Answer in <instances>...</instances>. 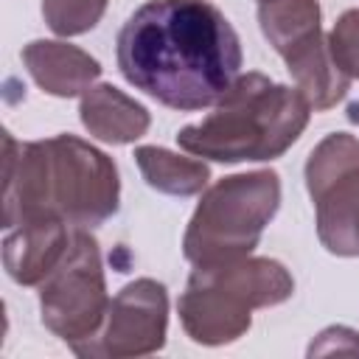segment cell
<instances>
[{
    "label": "cell",
    "mask_w": 359,
    "mask_h": 359,
    "mask_svg": "<svg viewBox=\"0 0 359 359\" xmlns=\"http://www.w3.org/2000/svg\"><path fill=\"white\" fill-rule=\"evenodd\" d=\"M123 79L180 112L213 107L241 76V42L208 0H149L118 31Z\"/></svg>",
    "instance_id": "6da1fadb"
},
{
    "label": "cell",
    "mask_w": 359,
    "mask_h": 359,
    "mask_svg": "<svg viewBox=\"0 0 359 359\" xmlns=\"http://www.w3.org/2000/svg\"><path fill=\"white\" fill-rule=\"evenodd\" d=\"M325 39H328V50H331L334 65L348 79H359V8L345 11L334 22V28Z\"/></svg>",
    "instance_id": "2e32d148"
},
{
    "label": "cell",
    "mask_w": 359,
    "mask_h": 359,
    "mask_svg": "<svg viewBox=\"0 0 359 359\" xmlns=\"http://www.w3.org/2000/svg\"><path fill=\"white\" fill-rule=\"evenodd\" d=\"M258 22L269 45L280 53H292L303 42L320 34V3L317 0H264Z\"/></svg>",
    "instance_id": "5bb4252c"
},
{
    "label": "cell",
    "mask_w": 359,
    "mask_h": 359,
    "mask_svg": "<svg viewBox=\"0 0 359 359\" xmlns=\"http://www.w3.org/2000/svg\"><path fill=\"white\" fill-rule=\"evenodd\" d=\"M278 205L280 180L269 168L219 180L202 194L188 222L182 238L185 258L194 266H210L250 255Z\"/></svg>",
    "instance_id": "5b68a950"
},
{
    "label": "cell",
    "mask_w": 359,
    "mask_h": 359,
    "mask_svg": "<svg viewBox=\"0 0 359 359\" xmlns=\"http://www.w3.org/2000/svg\"><path fill=\"white\" fill-rule=\"evenodd\" d=\"M294 280L272 258H236L196 266L180 294V323L199 345H227L250 331L252 311L289 300Z\"/></svg>",
    "instance_id": "277c9868"
},
{
    "label": "cell",
    "mask_w": 359,
    "mask_h": 359,
    "mask_svg": "<svg viewBox=\"0 0 359 359\" xmlns=\"http://www.w3.org/2000/svg\"><path fill=\"white\" fill-rule=\"evenodd\" d=\"M283 62L294 79V87L306 95L311 109H331L337 101L345 98L351 87V79L334 65L323 31L309 42H303L300 48H294L292 53H286Z\"/></svg>",
    "instance_id": "7c38bea8"
},
{
    "label": "cell",
    "mask_w": 359,
    "mask_h": 359,
    "mask_svg": "<svg viewBox=\"0 0 359 359\" xmlns=\"http://www.w3.org/2000/svg\"><path fill=\"white\" fill-rule=\"evenodd\" d=\"M31 79L56 98L84 95L101 76V65L81 48L53 39H34L22 48Z\"/></svg>",
    "instance_id": "30bf717a"
},
{
    "label": "cell",
    "mask_w": 359,
    "mask_h": 359,
    "mask_svg": "<svg viewBox=\"0 0 359 359\" xmlns=\"http://www.w3.org/2000/svg\"><path fill=\"white\" fill-rule=\"evenodd\" d=\"M3 227L56 213L70 227H98L118 213L115 163L76 135L17 143L3 132Z\"/></svg>",
    "instance_id": "7a4b0ae2"
},
{
    "label": "cell",
    "mask_w": 359,
    "mask_h": 359,
    "mask_svg": "<svg viewBox=\"0 0 359 359\" xmlns=\"http://www.w3.org/2000/svg\"><path fill=\"white\" fill-rule=\"evenodd\" d=\"M109 303L98 241L87 227H73L67 252L39 283L42 323L76 351L101 331Z\"/></svg>",
    "instance_id": "8992f818"
},
{
    "label": "cell",
    "mask_w": 359,
    "mask_h": 359,
    "mask_svg": "<svg viewBox=\"0 0 359 359\" xmlns=\"http://www.w3.org/2000/svg\"><path fill=\"white\" fill-rule=\"evenodd\" d=\"M107 11V0H42L45 22L59 36L93 31Z\"/></svg>",
    "instance_id": "9a60e30c"
},
{
    "label": "cell",
    "mask_w": 359,
    "mask_h": 359,
    "mask_svg": "<svg viewBox=\"0 0 359 359\" xmlns=\"http://www.w3.org/2000/svg\"><path fill=\"white\" fill-rule=\"evenodd\" d=\"M70 236V224L56 213L28 216L14 224L3 241V264L8 278L20 286H39L67 252Z\"/></svg>",
    "instance_id": "9c48e42d"
},
{
    "label": "cell",
    "mask_w": 359,
    "mask_h": 359,
    "mask_svg": "<svg viewBox=\"0 0 359 359\" xmlns=\"http://www.w3.org/2000/svg\"><path fill=\"white\" fill-rule=\"evenodd\" d=\"M306 188L317 208L323 247L359 258V140L348 132L320 140L306 163Z\"/></svg>",
    "instance_id": "52a82bcc"
},
{
    "label": "cell",
    "mask_w": 359,
    "mask_h": 359,
    "mask_svg": "<svg viewBox=\"0 0 359 359\" xmlns=\"http://www.w3.org/2000/svg\"><path fill=\"white\" fill-rule=\"evenodd\" d=\"M81 123L84 129L112 146H123V143H135L137 137L146 135L151 118L149 109L143 104H137L135 98H129L123 90L112 87V84H95L81 95V107H79Z\"/></svg>",
    "instance_id": "8fae6325"
},
{
    "label": "cell",
    "mask_w": 359,
    "mask_h": 359,
    "mask_svg": "<svg viewBox=\"0 0 359 359\" xmlns=\"http://www.w3.org/2000/svg\"><path fill=\"white\" fill-rule=\"evenodd\" d=\"M135 160H137L143 180L154 191H163L171 196H194L210 180V168L194 154L185 157V154H174L160 146H137Z\"/></svg>",
    "instance_id": "4fadbf2b"
},
{
    "label": "cell",
    "mask_w": 359,
    "mask_h": 359,
    "mask_svg": "<svg viewBox=\"0 0 359 359\" xmlns=\"http://www.w3.org/2000/svg\"><path fill=\"white\" fill-rule=\"evenodd\" d=\"M309 118L311 104L297 87L278 84L264 73H244L205 121L180 129L177 143L213 163L275 160L303 135Z\"/></svg>",
    "instance_id": "3957f363"
},
{
    "label": "cell",
    "mask_w": 359,
    "mask_h": 359,
    "mask_svg": "<svg viewBox=\"0 0 359 359\" xmlns=\"http://www.w3.org/2000/svg\"><path fill=\"white\" fill-rule=\"evenodd\" d=\"M165 331H168L165 286L151 278H137L112 297L101 331L73 353L84 359L149 356L165 345Z\"/></svg>",
    "instance_id": "ba28073f"
},
{
    "label": "cell",
    "mask_w": 359,
    "mask_h": 359,
    "mask_svg": "<svg viewBox=\"0 0 359 359\" xmlns=\"http://www.w3.org/2000/svg\"><path fill=\"white\" fill-rule=\"evenodd\" d=\"M261 3H264V0H261Z\"/></svg>",
    "instance_id": "e0dca14e"
}]
</instances>
